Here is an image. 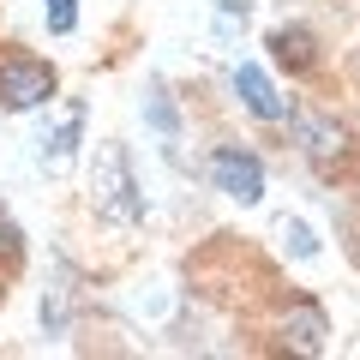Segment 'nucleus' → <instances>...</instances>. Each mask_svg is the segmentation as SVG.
Here are the masks:
<instances>
[{"instance_id":"7ed1b4c3","label":"nucleus","mask_w":360,"mask_h":360,"mask_svg":"<svg viewBox=\"0 0 360 360\" xmlns=\"http://www.w3.org/2000/svg\"><path fill=\"white\" fill-rule=\"evenodd\" d=\"M205 174H210V186H217L222 198H234V205H258V198H264V162H258L246 144H210Z\"/></svg>"},{"instance_id":"39448f33","label":"nucleus","mask_w":360,"mask_h":360,"mask_svg":"<svg viewBox=\"0 0 360 360\" xmlns=\"http://www.w3.org/2000/svg\"><path fill=\"white\" fill-rule=\"evenodd\" d=\"M78 139H84V103H66V115L54 120V127H37V139H30V162L42 168V174H66L78 156Z\"/></svg>"},{"instance_id":"423d86ee","label":"nucleus","mask_w":360,"mask_h":360,"mask_svg":"<svg viewBox=\"0 0 360 360\" xmlns=\"http://www.w3.org/2000/svg\"><path fill=\"white\" fill-rule=\"evenodd\" d=\"M229 84H234V96H240V108H246L252 120H270V127H276V120H288V108H295V103H283L276 84H270L258 66H246V60L229 72Z\"/></svg>"},{"instance_id":"f257e3e1","label":"nucleus","mask_w":360,"mask_h":360,"mask_svg":"<svg viewBox=\"0 0 360 360\" xmlns=\"http://www.w3.org/2000/svg\"><path fill=\"white\" fill-rule=\"evenodd\" d=\"M90 210L115 229H132L144 217V186L132 174V150L120 139H103L96 150V168H90Z\"/></svg>"},{"instance_id":"0eeeda50","label":"nucleus","mask_w":360,"mask_h":360,"mask_svg":"<svg viewBox=\"0 0 360 360\" xmlns=\"http://www.w3.org/2000/svg\"><path fill=\"white\" fill-rule=\"evenodd\" d=\"M324 336H330V319H324L319 300H288L283 307V342L300 348V354H324Z\"/></svg>"},{"instance_id":"f03ea898","label":"nucleus","mask_w":360,"mask_h":360,"mask_svg":"<svg viewBox=\"0 0 360 360\" xmlns=\"http://www.w3.org/2000/svg\"><path fill=\"white\" fill-rule=\"evenodd\" d=\"M54 90H60V78H54L49 60H37V54L13 49L0 54V108L6 115H30V108H49Z\"/></svg>"},{"instance_id":"f8f14e48","label":"nucleus","mask_w":360,"mask_h":360,"mask_svg":"<svg viewBox=\"0 0 360 360\" xmlns=\"http://www.w3.org/2000/svg\"><path fill=\"white\" fill-rule=\"evenodd\" d=\"M0 258H6V264L25 258V234H18V222L6 217V210H0Z\"/></svg>"},{"instance_id":"6e6552de","label":"nucleus","mask_w":360,"mask_h":360,"mask_svg":"<svg viewBox=\"0 0 360 360\" xmlns=\"http://www.w3.org/2000/svg\"><path fill=\"white\" fill-rule=\"evenodd\" d=\"M270 54H276V66H288V72H312V66L324 60V54H319V37H312L307 25L270 30Z\"/></svg>"},{"instance_id":"ddd939ff","label":"nucleus","mask_w":360,"mask_h":360,"mask_svg":"<svg viewBox=\"0 0 360 360\" xmlns=\"http://www.w3.org/2000/svg\"><path fill=\"white\" fill-rule=\"evenodd\" d=\"M217 30H222V37L246 30V6H240V0H217Z\"/></svg>"},{"instance_id":"20e7f679","label":"nucleus","mask_w":360,"mask_h":360,"mask_svg":"<svg viewBox=\"0 0 360 360\" xmlns=\"http://www.w3.org/2000/svg\"><path fill=\"white\" fill-rule=\"evenodd\" d=\"M288 132H295L300 156H307L312 168H324V174H330V168L348 156V127H342L336 115H324V108L295 103V108H288Z\"/></svg>"},{"instance_id":"9d476101","label":"nucleus","mask_w":360,"mask_h":360,"mask_svg":"<svg viewBox=\"0 0 360 360\" xmlns=\"http://www.w3.org/2000/svg\"><path fill=\"white\" fill-rule=\"evenodd\" d=\"M42 18H49L54 37H72L78 30V0H42Z\"/></svg>"},{"instance_id":"9b49d317","label":"nucleus","mask_w":360,"mask_h":360,"mask_svg":"<svg viewBox=\"0 0 360 360\" xmlns=\"http://www.w3.org/2000/svg\"><path fill=\"white\" fill-rule=\"evenodd\" d=\"M276 234H283V246H288L295 258H312V252H319L312 229H307V222H295V217H283V229H276Z\"/></svg>"},{"instance_id":"1a4fd4ad","label":"nucleus","mask_w":360,"mask_h":360,"mask_svg":"<svg viewBox=\"0 0 360 360\" xmlns=\"http://www.w3.org/2000/svg\"><path fill=\"white\" fill-rule=\"evenodd\" d=\"M144 120H150V132L174 150L180 144V115H174V103H168V84L162 78H150V90H144Z\"/></svg>"}]
</instances>
